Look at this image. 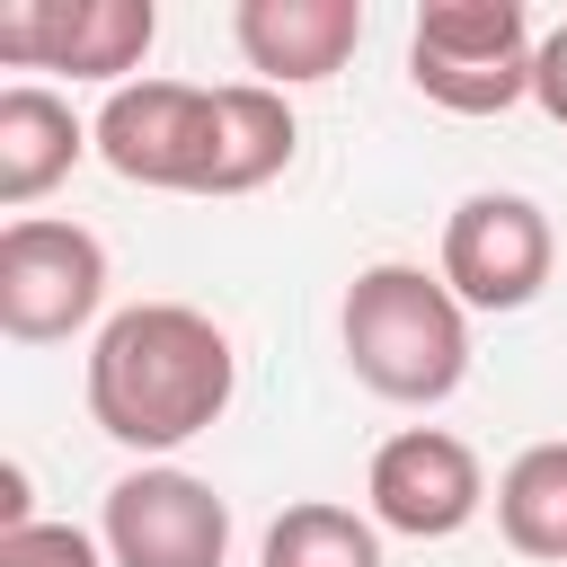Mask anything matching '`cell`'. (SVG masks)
Wrapping results in <instances>:
<instances>
[{
    "label": "cell",
    "instance_id": "1",
    "mask_svg": "<svg viewBox=\"0 0 567 567\" xmlns=\"http://www.w3.org/2000/svg\"><path fill=\"white\" fill-rule=\"evenodd\" d=\"M239 390V354L221 319L186 301H133L97 328L89 346V416L124 452H177L204 425H221Z\"/></svg>",
    "mask_w": 567,
    "mask_h": 567
},
{
    "label": "cell",
    "instance_id": "2",
    "mask_svg": "<svg viewBox=\"0 0 567 567\" xmlns=\"http://www.w3.org/2000/svg\"><path fill=\"white\" fill-rule=\"evenodd\" d=\"M337 337H346L354 381L372 399H390V408H434L470 372V310L452 301L443 275H425L408 257H381V266H363L346 284Z\"/></svg>",
    "mask_w": 567,
    "mask_h": 567
},
{
    "label": "cell",
    "instance_id": "3",
    "mask_svg": "<svg viewBox=\"0 0 567 567\" xmlns=\"http://www.w3.org/2000/svg\"><path fill=\"white\" fill-rule=\"evenodd\" d=\"M532 18L523 0H425L408 27V80L443 115H505L532 97Z\"/></svg>",
    "mask_w": 567,
    "mask_h": 567
},
{
    "label": "cell",
    "instance_id": "4",
    "mask_svg": "<svg viewBox=\"0 0 567 567\" xmlns=\"http://www.w3.org/2000/svg\"><path fill=\"white\" fill-rule=\"evenodd\" d=\"M106 310V248L80 221L27 213L0 230V328L18 346H62Z\"/></svg>",
    "mask_w": 567,
    "mask_h": 567
},
{
    "label": "cell",
    "instance_id": "5",
    "mask_svg": "<svg viewBox=\"0 0 567 567\" xmlns=\"http://www.w3.org/2000/svg\"><path fill=\"white\" fill-rule=\"evenodd\" d=\"M97 540H106V567H221L230 558V505L213 478L151 461V470H124L106 487Z\"/></svg>",
    "mask_w": 567,
    "mask_h": 567
},
{
    "label": "cell",
    "instance_id": "6",
    "mask_svg": "<svg viewBox=\"0 0 567 567\" xmlns=\"http://www.w3.org/2000/svg\"><path fill=\"white\" fill-rule=\"evenodd\" d=\"M549 257H558V239H549V213L532 204V195H461L452 204V221H443V284H452V301L461 310H523V301H540V284H549Z\"/></svg>",
    "mask_w": 567,
    "mask_h": 567
},
{
    "label": "cell",
    "instance_id": "7",
    "mask_svg": "<svg viewBox=\"0 0 567 567\" xmlns=\"http://www.w3.org/2000/svg\"><path fill=\"white\" fill-rule=\"evenodd\" d=\"M204 133H213V89L195 80H124L106 89L89 142L124 186H159V195H195L204 186Z\"/></svg>",
    "mask_w": 567,
    "mask_h": 567
},
{
    "label": "cell",
    "instance_id": "8",
    "mask_svg": "<svg viewBox=\"0 0 567 567\" xmlns=\"http://www.w3.org/2000/svg\"><path fill=\"white\" fill-rule=\"evenodd\" d=\"M363 505H372V523L399 532V540H452V532L478 523L487 470H478V452H470L461 434H443V425H399V434L372 452V470H363Z\"/></svg>",
    "mask_w": 567,
    "mask_h": 567
},
{
    "label": "cell",
    "instance_id": "9",
    "mask_svg": "<svg viewBox=\"0 0 567 567\" xmlns=\"http://www.w3.org/2000/svg\"><path fill=\"white\" fill-rule=\"evenodd\" d=\"M151 35H159L151 0H9L0 9V62L106 80V89H124L142 71Z\"/></svg>",
    "mask_w": 567,
    "mask_h": 567
},
{
    "label": "cell",
    "instance_id": "10",
    "mask_svg": "<svg viewBox=\"0 0 567 567\" xmlns=\"http://www.w3.org/2000/svg\"><path fill=\"white\" fill-rule=\"evenodd\" d=\"M230 35L266 89H310L337 80L346 53L363 44V0H239Z\"/></svg>",
    "mask_w": 567,
    "mask_h": 567
},
{
    "label": "cell",
    "instance_id": "11",
    "mask_svg": "<svg viewBox=\"0 0 567 567\" xmlns=\"http://www.w3.org/2000/svg\"><path fill=\"white\" fill-rule=\"evenodd\" d=\"M301 151V124L284 106V89L266 80H230L213 89V133H204V186L195 195H257L266 177H284Z\"/></svg>",
    "mask_w": 567,
    "mask_h": 567
},
{
    "label": "cell",
    "instance_id": "12",
    "mask_svg": "<svg viewBox=\"0 0 567 567\" xmlns=\"http://www.w3.org/2000/svg\"><path fill=\"white\" fill-rule=\"evenodd\" d=\"M80 151H97V142H89V124L71 115V97H53V89H35V80L0 89V204H9L18 221H27L35 195H53V186L80 168Z\"/></svg>",
    "mask_w": 567,
    "mask_h": 567
},
{
    "label": "cell",
    "instance_id": "13",
    "mask_svg": "<svg viewBox=\"0 0 567 567\" xmlns=\"http://www.w3.org/2000/svg\"><path fill=\"white\" fill-rule=\"evenodd\" d=\"M496 532H505V549L567 567V443H532V452L505 461V478H496Z\"/></svg>",
    "mask_w": 567,
    "mask_h": 567
},
{
    "label": "cell",
    "instance_id": "14",
    "mask_svg": "<svg viewBox=\"0 0 567 567\" xmlns=\"http://www.w3.org/2000/svg\"><path fill=\"white\" fill-rule=\"evenodd\" d=\"M257 567H381V523L354 514V505H328V496L284 505V514L266 523Z\"/></svg>",
    "mask_w": 567,
    "mask_h": 567
},
{
    "label": "cell",
    "instance_id": "15",
    "mask_svg": "<svg viewBox=\"0 0 567 567\" xmlns=\"http://www.w3.org/2000/svg\"><path fill=\"white\" fill-rule=\"evenodd\" d=\"M0 567H106V540H89L80 523H27L0 532Z\"/></svg>",
    "mask_w": 567,
    "mask_h": 567
},
{
    "label": "cell",
    "instance_id": "16",
    "mask_svg": "<svg viewBox=\"0 0 567 567\" xmlns=\"http://www.w3.org/2000/svg\"><path fill=\"white\" fill-rule=\"evenodd\" d=\"M532 97H540V115L549 124H567V18L540 35V53H532Z\"/></svg>",
    "mask_w": 567,
    "mask_h": 567
}]
</instances>
